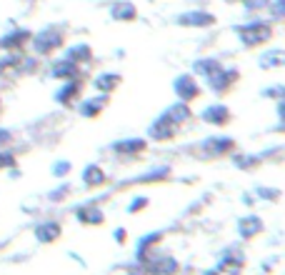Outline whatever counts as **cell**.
Listing matches in <instances>:
<instances>
[{"instance_id":"23","label":"cell","mask_w":285,"mask_h":275,"mask_svg":"<svg viewBox=\"0 0 285 275\" xmlns=\"http://www.w3.org/2000/svg\"><path fill=\"white\" fill-rule=\"evenodd\" d=\"M115 150H123V153H130V155L143 153L145 150V140H123V143L115 145Z\"/></svg>"},{"instance_id":"11","label":"cell","mask_w":285,"mask_h":275,"mask_svg":"<svg viewBox=\"0 0 285 275\" xmlns=\"http://www.w3.org/2000/svg\"><path fill=\"white\" fill-rule=\"evenodd\" d=\"M53 75L55 78H63V80H73L75 75H78V63H73V60H60V63H55L53 65Z\"/></svg>"},{"instance_id":"25","label":"cell","mask_w":285,"mask_h":275,"mask_svg":"<svg viewBox=\"0 0 285 275\" xmlns=\"http://www.w3.org/2000/svg\"><path fill=\"white\" fill-rule=\"evenodd\" d=\"M260 65L263 68H278V65H283V53L280 50H270L268 55L260 58Z\"/></svg>"},{"instance_id":"8","label":"cell","mask_w":285,"mask_h":275,"mask_svg":"<svg viewBox=\"0 0 285 275\" xmlns=\"http://www.w3.org/2000/svg\"><path fill=\"white\" fill-rule=\"evenodd\" d=\"M28 30H13V33H8L3 40H0V45H3L5 50H10V53H15V50H20L25 43H28Z\"/></svg>"},{"instance_id":"17","label":"cell","mask_w":285,"mask_h":275,"mask_svg":"<svg viewBox=\"0 0 285 275\" xmlns=\"http://www.w3.org/2000/svg\"><path fill=\"white\" fill-rule=\"evenodd\" d=\"M220 68H223V65H220V63H218L215 58L198 60V63H195V65H193V70H195V73H198V75H205V78H210L213 73H218Z\"/></svg>"},{"instance_id":"28","label":"cell","mask_w":285,"mask_h":275,"mask_svg":"<svg viewBox=\"0 0 285 275\" xmlns=\"http://www.w3.org/2000/svg\"><path fill=\"white\" fill-rule=\"evenodd\" d=\"M235 163H238L240 168H253V165H258L260 160H258V158H235Z\"/></svg>"},{"instance_id":"26","label":"cell","mask_w":285,"mask_h":275,"mask_svg":"<svg viewBox=\"0 0 285 275\" xmlns=\"http://www.w3.org/2000/svg\"><path fill=\"white\" fill-rule=\"evenodd\" d=\"M270 3V0H243V5L250 8V10H260V8H265Z\"/></svg>"},{"instance_id":"16","label":"cell","mask_w":285,"mask_h":275,"mask_svg":"<svg viewBox=\"0 0 285 275\" xmlns=\"http://www.w3.org/2000/svg\"><path fill=\"white\" fill-rule=\"evenodd\" d=\"M110 15H113V20H135L138 10L133 3H115L110 8Z\"/></svg>"},{"instance_id":"22","label":"cell","mask_w":285,"mask_h":275,"mask_svg":"<svg viewBox=\"0 0 285 275\" xmlns=\"http://www.w3.org/2000/svg\"><path fill=\"white\" fill-rule=\"evenodd\" d=\"M58 235H60V225H58V223H45V225H40V228H38V240L53 243Z\"/></svg>"},{"instance_id":"34","label":"cell","mask_w":285,"mask_h":275,"mask_svg":"<svg viewBox=\"0 0 285 275\" xmlns=\"http://www.w3.org/2000/svg\"><path fill=\"white\" fill-rule=\"evenodd\" d=\"M125 275H133V273H125Z\"/></svg>"},{"instance_id":"24","label":"cell","mask_w":285,"mask_h":275,"mask_svg":"<svg viewBox=\"0 0 285 275\" xmlns=\"http://www.w3.org/2000/svg\"><path fill=\"white\" fill-rule=\"evenodd\" d=\"M68 60L73 63H83V60H90V45H73L68 50V55H65Z\"/></svg>"},{"instance_id":"9","label":"cell","mask_w":285,"mask_h":275,"mask_svg":"<svg viewBox=\"0 0 285 275\" xmlns=\"http://www.w3.org/2000/svg\"><path fill=\"white\" fill-rule=\"evenodd\" d=\"M148 270H150L153 275H173L175 270H178V263H175L173 258L160 255V258H155L153 263H148Z\"/></svg>"},{"instance_id":"4","label":"cell","mask_w":285,"mask_h":275,"mask_svg":"<svg viewBox=\"0 0 285 275\" xmlns=\"http://www.w3.org/2000/svg\"><path fill=\"white\" fill-rule=\"evenodd\" d=\"M175 93H178L180 100H193V98H198L200 95V88H198V83L193 80V75H180L178 80H175Z\"/></svg>"},{"instance_id":"31","label":"cell","mask_w":285,"mask_h":275,"mask_svg":"<svg viewBox=\"0 0 285 275\" xmlns=\"http://www.w3.org/2000/svg\"><path fill=\"white\" fill-rule=\"evenodd\" d=\"M68 168H70V165H68V163H58V165H55V170H58V173H55V175H65V173H63V170H68Z\"/></svg>"},{"instance_id":"13","label":"cell","mask_w":285,"mask_h":275,"mask_svg":"<svg viewBox=\"0 0 285 275\" xmlns=\"http://www.w3.org/2000/svg\"><path fill=\"white\" fill-rule=\"evenodd\" d=\"M120 75L118 73H103L98 80H95V88L100 90V93H113L118 85H120Z\"/></svg>"},{"instance_id":"30","label":"cell","mask_w":285,"mask_h":275,"mask_svg":"<svg viewBox=\"0 0 285 275\" xmlns=\"http://www.w3.org/2000/svg\"><path fill=\"white\" fill-rule=\"evenodd\" d=\"M273 15H275V18H283V0H275V5H273Z\"/></svg>"},{"instance_id":"5","label":"cell","mask_w":285,"mask_h":275,"mask_svg":"<svg viewBox=\"0 0 285 275\" xmlns=\"http://www.w3.org/2000/svg\"><path fill=\"white\" fill-rule=\"evenodd\" d=\"M178 23L180 25H188V28H205V25H213L215 23V18L205 10H190L185 15L178 18Z\"/></svg>"},{"instance_id":"3","label":"cell","mask_w":285,"mask_h":275,"mask_svg":"<svg viewBox=\"0 0 285 275\" xmlns=\"http://www.w3.org/2000/svg\"><path fill=\"white\" fill-rule=\"evenodd\" d=\"M235 80H238V73H235V70H223V68H220L218 73H213V75L208 78V88H210L215 95H223Z\"/></svg>"},{"instance_id":"21","label":"cell","mask_w":285,"mask_h":275,"mask_svg":"<svg viewBox=\"0 0 285 275\" xmlns=\"http://www.w3.org/2000/svg\"><path fill=\"white\" fill-rule=\"evenodd\" d=\"M220 268H223L228 275H238L240 268H243V258H240V255H233V253H225V258H223Z\"/></svg>"},{"instance_id":"7","label":"cell","mask_w":285,"mask_h":275,"mask_svg":"<svg viewBox=\"0 0 285 275\" xmlns=\"http://www.w3.org/2000/svg\"><path fill=\"white\" fill-rule=\"evenodd\" d=\"M228 113H230V110L225 108V105H210V108H205V110H203V115H200V118H203L205 123H210V125H225V123H228V118H230Z\"/></svg>"},{"instance_id":"6","label":"cell","mask_w":285,"mask_h":275,"mask_svg":"<svg viewBox=\"0 0 285 275\" xmlns=\"http://www.w3.org/2000/svg\"><path fill=\"white\" fill-rule=\"evenodd\" d=\"M175 130H178V125L175 123H170L165 115H160L155 123L150 125V138H155V140H168V138H173L175 135Z\"/></svg>"},{"instance_id":"2","label":"cell","mask_w":285,"mask_h":275,"mask_svg":"<svg viewBox=\"0 0 285 275\" xmlns=\"http://www.w3.org/2000/svg\"><path fill=\"white\" fill-rule=\"evenodd\" d=\"M60 45H63V35L55 33V30H43L40 35L33 38V48H35V53H40V55H48V53L58 50Z\"/></svg>"},{"instance_id":"19","label":"cell","mask_w":285,"mask_h":275,"mask_svg":"<svg viewBox=\"0 0 285 275\" xmlns=\"http://www.w3.org/2000/svg\"><path fill=\"white\" fill-rule=\"evenodd\" d=\"M83 183H85V185H90V188L103 185V183H105V173L100 170L98 165H88V168H85V173H83Z\"/></svg>"},{"instance_id":"27","label":"cell","mask_w":285,"mask_h":275,"mask_svg":"<svg viewBox=\"0 0 285 275\" xmlns=\"http://www.w3.org/2000/svg\"><path fill=\"white\" fill-rule=\"evenodd\" d=\"M15 165V158L10 153H0V168H13Z\"/></svg>"},{"instance_id":"15","label":"cell","mask_w":285,"mask_h":275,"mask_svg":"<svg viewBox=\"0 0 285 275\" xmlns=\"http://www.w3.org/2000/svg\"><path fill=\"white\" fill-rule=\"evenodd\" d=\"M260 230H263V220L258 215H248V218L240 220V235L243 238H253V235H258Z\"/></svg>"},{"instance_id":"18","label":"cell","mask_w":285,"mask_h":275,"mask_svg":"<svg viewBox=\"0 0 285 275\" xmlns=\"http://www.w3.org/2000/svg\"><path fill=\"white\" fill-rule=\"evenodd\" d=\"M78 93H80V83H65V85L58 90V95H55V100L58 103H65V105H68L70 100H75L78 98Z\"/></svg>"},{"instance_id":"20","label":"cell","mask_w":285,"mask_h":275,"mask_svg":"<svg viewBox=\"0 0 285 275\" xmlns=\"http://www.w3.org/2000/svg\"><path fill=\"white\" fill-rule=\"evenodd\" d=\"M78 220L88 223V225H100L103 223V213L98 208H83V210H78Z\"/></svg>"},{"instance_id":"12","label":"cell","mask_w":285,"mask_h":275,"mask_svg":"<svg viewBox=\"0 0 285 275\" xmlns=\"http://www.w3.org/2000/svg\"><path fill=\"white\" fill-rule=\"evenodd\" d=\"M203 148H205L208 153H213V155H223V153L233 150V148H235V143H233L230 138H210V140H208Z\"/></svg>"},{"instance_id":"14","label":"cell","mask_w":285,"mask_h":275,"mask_svg":"<svg viewBox=\"0 0 285 275\" xmlns=\"http://www.w3.org/2000/svg\"><path fill=\"white\" fill-rule=\"evenodd\" d=\"M105 103H108V98L105 95H98V98H88L83 105H80V113L83 115H88V118H95L103 108H105Z\"/></svg>"},{"instance_id":"10","label":"cell","mask_w":285,"mask_h":275,"mask_svg":"<svg viewBox=\"0 0 285 275\" xmlns=\"http://www.w3.org/2000/svg\"><path fill=\"white\" fill-rule=\"evenodd\" d=\"M170 123H175V125H180V123H185L188 118H190V110H188V103L185 100H180V103H175V105H170V108L163 113Z\"/></svg>"},{"instance_id":"33","label":"cell","mask_w":285,"mask_h":275,"mask_svg":"<svg viewBox=\"0 0 285 275\" xmlns=\"http://www.w3.org/2000/svg\"><path fill=\"white\" fill-rule=\"evenodd\" d=\"M8 138H10V135H8V133H5V130H0V143H5V140H8Z\"/></svg>"},{"instance_id":"1","label":"cell","mask_w":285,"mask_h":275,"mask_svg":"<svg viewBox=\"0 0 285 275\" xmlns=\"http://www.w3.org/2000/svg\"><path fill=\"white\" fill-rule=\"evenodd\" d=\"M238 35H240V40H243L248 48H255V45L268 43L270 35H273V28H270V23H263V20H253V23H248V25H243V28H238Z\"/></svg>"},{"instance_id":"29","label":"cell","mask_w":285,"mask_h":275,"mask_svg":"<svg viewBox=\"0 0 285 275\" xmlns=\"http://www.w3.org/2000/svg\"><path fill=\"white\" fill-rule=\"evenodd\" d=\"M148 205V198H138V200H133V205H130V213H138L140 208H145Z\"/></svg>"},{"instance_id":"32","label":"cell","mask_w":285,"mask_h":275,"mask_svg":"<svg viewBox=\"0 0 285 275\" xmlns=\"http://www.w3.org/2000/svg\"><path fill=\"white\" fill-rule=\"evenodd\" d=\"M115 240H118V243H123V240H125V230H118V235H115Z\"/></svg>"}]
</instances>
